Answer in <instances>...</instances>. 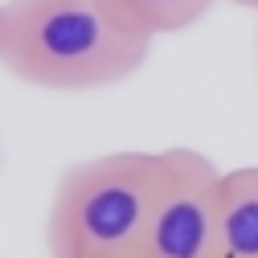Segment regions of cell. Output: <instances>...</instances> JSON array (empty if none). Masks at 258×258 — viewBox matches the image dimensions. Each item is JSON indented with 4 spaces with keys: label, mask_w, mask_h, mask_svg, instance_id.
Wrapping results in <instances>:
<instances>
[{
    "label": "cell",
    "mask_w": 258,
    "mask_h": 258,
    "mask_svg": "<svg viewBox=\"0 0 258 258\" xmlns=\"http://www.w3.org/2000/svg\"><path fill=\"white\" fill-rule=\"evenodd\" d=\"M152 41L123 0H0V66L41 90L127 82Z\"/></svg>",
    "instance_id": "6da1fadb"
},
{
    "label": "cell",
    "mask_w": 258,
    "mask_h": 258,
    "mask_svg": "<svg viewBox=\"0 0 258 258\" xmlns=\"http://www.w3.org/2000/svg\"><path fill=\"white\" fill-rule=\"evenodd\" d=\"M164 152H107L57 176L45 213L49 258H140Z\"/></svg>",
    "instance_id": "7a4b0ae2"
},
{
    "label": "cell",
    "mask_w": 258,
    "mask_h": 258,
    "mask_svg": "<svg viewBox=\"0 0 258 258\" xmlns=\"http://www.w3.org/2000/svg\"><path fill=\"white\" fill-rule=\"evenodd\" d=\"M221 168L197 148H164V180L152 201L140 258H221Z\"/></svg>",
    "instance_id": "3957f363"
},
{
    "label": "cell",
    "mask_w": 258,
    "mask_h": 258,
    "mask_svg": "<svg viewBox=\"0 0 258 258\" xmlns=\"http://www.w3.org/2000/svg\"><path fill=\"white\" fill-rule=\"evenodd\" d=\"M217 238L221 258H258V164L221 168Z\"/></svg>",
    "instance_id": "277c9868"
},
{
    "label": "cell",
    "mask_w": 258,
    "mask_h": 258,
    "mask_svg": "<svg viewBox=\"0 0 258 258\" xmlns=\"http://www.w3.org/2000/svg\"><path fill=\"white\" fill-rule=\"evenodd\" d=\"M123 5L148 25L152 37H168V33L197 25L217 0H123Z\"/></svg>",
    "instance_id": "5b68a950"
},
{
    "label": "cell",
    "mask_w": 258,
    "mask_h": 258,
    "mask_svg": "<svg viewBox=\"0 0 258 258\" xmlns=\"http://www.w3.org/2000/svg\"><path fill=\"white\" fill-rule=\"evenodd\" d=\"M217 5H238V9H250V13H258V0H217Z\"/></svg>",
    "instance_id": "8992f818"
}]
</instances>
